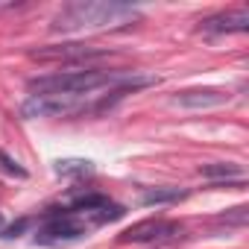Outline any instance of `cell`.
I'll return each instance as SVG.
<instances>
[{"instance_id":"9c48e42d","label":"cell","mask_w":249,"mask_h":249,"mask_svg":"<svg viewBox=\"0 0 249 249\" xmlns=\"http://www.w3.org/2000/svg\"><path fill=\"white\" fill-rule=\"evenodd\" d=\"M182 196H185V191H179V188H156V191H147L141 196V202L144 205H159V202H173V199H182Z\"/></svg>"},{"instance_id":"277c9868","label":"cell","mask_w":249,"mask_h":249,"mask_svg":"<svg viewBox=\"0 0 249 249\" xmlns=\"http://www.w3.org/2000/svg\"><path fill=\"white\" fill-rule=\"evenodd\" d=\"M179 234H182V226L173 220H144L126 229L120 234V240L123 243H167V240H176Z\"/></svg>"},{"instance_id":"30bf717a","label":"cell","mask_w":249,"mask_h":249,"mask_svg":"<svg viewBox=\"0 0 249 249\" xmlns=\"http://www.w3.org/2000/svg\"><path fill=\"white\" fill-rule=\"evenodd\" d=\"M246 217H249V208H246V205H237V208L220 214L217 223H226V226H246Z\"/></svg>"},{"instance_id":"7a4b0ae2","label":"cell","mask_w":249,"mask_h":249,"mask_svg":"<svg viewBox=\"0 0 249 249\" xmlns=\"http://www.w3.org/2000/svg\"><path fill=\"white\" fill-rule=\"evenodd\" d=\"M129 73L120 71H100V68H85V71H59L47 76H36L27 82L33 97H88L108 91L120 82H126Z\"/></svg>"},{"instance_id":"5b68a950","label":"cell","mask_w":249,"mask_h":249,"mask_svg":"<svg viewBox=\"0 0 249 249\" xmlns=\"http://www.w3.org/2000/svg\"><path fill=\"white\" fill-rule=\"evenodd\" d=\"M249 30V9L234 6L226 12H217L205 21H199V33L205 36H229V33H246Z\"/></svg>"},{"instance_id":"4fadbf2b","label":"cell","mask_w":249,"mask_h":249,"mask_svg":"<svg viewBox=\"0 0 249 249\" xmlns=\"http://www.w3.org/2000/svg\"><path fill=\"white\" fill-rule=\"evenodd\" d=\"M0 229H3V217H0Z\"/></svg>"},{"instance_id":"8fae6325","label":"cell","mask_w":249,"mask_h":249,"mask_svg":"<svg viewBox=\"0 0 249 249\" xmlns=\"http://www.w3.org/2000/svg\"><path fill=\"white\" fill-rule=\"evenodd\" d=\"M0 170L3 173H9V176H18V179H27L30 173H27V167H21L12 156H6L3 150H0Z\"/></svg>"},{"instance_id":"6da1fadb","label":"cell","mask_w":249,"mask_h":249,"mask_svg":"<svg viewBox=\"0 0 249 249\" xmlns=\"http://www.w3.org/2000/svg\"><path fill=\"white\" fill-rule=\"evenodd\" d=\"M141 12L132 3H106V0H76L56 12L50 30L53 33H85V30H106L138 21Z\"/></svg>"},{"instance_id":"7c38bea8","label":"cell","mask_w":249,"mask_h":249,"mask_svg":"<svg viewBox=\"0 0 249 249\" xmlns=\"http://www.w3.org/2000/svg\"><path fill=\"white\" fill-rule=\"evenodd\" d=\"M24 226H27V220H21V223H15L12 229H6V231H3V237H15V234H18V231H21Z\"/></svg>"},{"instance_id":"52a82bcc","label":"cell","mask_w":249,"mask_h":249,"mask_svg":"<svg viewBox=\"0 0 249 249\" xmlns=\"http://www.w3.org/2000/svg\"><path fill=\"white\" fill-rule=\"evenodd\" d=\"M199 176H202V179H211V182H237V185H243V179H246L243 167L234 164V161L205 164V167H199Z\"/></svg>"},{"instance_id":"ba28073f","label":"cell","mask_w":249,"mask_h":249,"mask_svg":"<svg viewBox=\"0 0 249 249\" xmlns=\"http://www.w3.org/2000/svg\"><path fill=\"white\" fill-rule=\"evenodd\" d=\"M53 170L59 176H91L94 173V164L88 159H59Z\"/></svg>"},{"instance_id":"3957f363","label":"cell","mask_w":249,"mask_h":249,"mask_svg":"<svg viewBox=\"0 0 249 249\" xmlns=\"http://www.w3.org/2000/svg\"><path fill=\"white\" fill-rule=\"evenodd\" d=\"M30 56L36 62H94V59H106L108 50L106 47H94V44H82V41H68V44L38 47Z\"/></svg>"},{"instance_id":"8992f818","label":"cell","mask_w":249,"mask_h":249,"mask_svg":"<svg viewBox=\"0 0 249 249\" xmlns=\"http://www.w3.org/2000/svg\"><path fill=\"white\" fill-rule=\"evenodd\" d=\"M223 103H229V91L220 88H185L173 97V106L182 108H214Z\"/></svg>"}]
</instances>
